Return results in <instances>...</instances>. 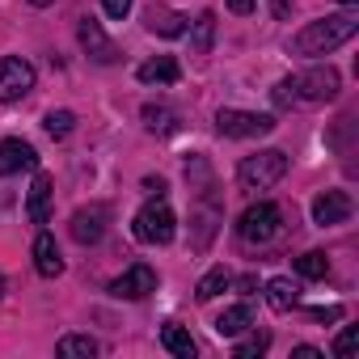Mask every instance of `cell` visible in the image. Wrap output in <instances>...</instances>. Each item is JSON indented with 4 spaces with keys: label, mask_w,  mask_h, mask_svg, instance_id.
Returning <instances> with one entry per match:
<instances>
[{
    "label": "cell",
    "mask_w": 359,
    "mask_h": 359,
    "mask_svg": "<svg viewBox=\"0 0 359 359\" xmlns=\"http://www.w3.org/2000/svg\"><path fill=\"white\" fill-rule=\"evenodd\" d=\"M43 127H47V135H51V140H64V135H72L76 114H72V110H51V114L43 118Z\"/></svg>",
    "instance_id": "obj_26"
},
{
    "label": "cell",
    "mask_w": 359,
    "mask_h": 359,
    "mask_svg": "<svg viewBox=\"0 0 359 359\" xmlns=\"http://www.w3.org/2000/svg\"><path fill=\"white\" fill-rule=\"evenodd\" d=\"M0 296H5V275H0Z\"/></svg>",
    "instance_id": "obj_37"
},
{
    "label": "cell",
    "mask_w": 359,
    "mask_h": 359,
    "mask_svg": "<svg viewBox=\"0 0 359 359\" xmlns=\"http://www.w3.org/2000/svg\"><path fill=\"white\" fill-rule=\"evenodd\" d=\"M34 81H39V72L30 60H22V55L0 60V102H22L34 89Z\"/></svg>",
    "instance_id": "obj_7"
},
{
    "label": "cell",
    "mask_w": 359,
    "mask_h": 359,
    "mask_svg": "<svg viewBox=\"0 0 359 359\" xmlns=\"http://www.w3.org/2000/svg\"><path fill=\"white\" fill-rule=\"evenodd\" d=\"M30 5H34V9H47V5H55V0H30Z\"/></svg>",
    "instance_id": "obj_35"
},
{
    "label": "cell",
    "mask_w": 359,
    "mask_h": 359,
    "mask_svg": "<svg viewBox=\"0 0 359 359\" xmlns=\"http://www.w3.org/2000/svg\"><path fill=\"white\" fill-rule=\"evenodd\" d=\"M258 9V0H229V13H237V18H250Z\"/></svg>",
    "instance_id": "obj_30"
},
{
    "label": "cell",
    "mask_w": 359,
    "mask_h": 359,
    "mask_svg": "<svg viewBox=\"0 0 359 359\" xmlns=\"http://www.w3.org/2000/svg\"><path fill=\"white\" fill-rule=\"evenodd\" d=\"M144 187H148V195H165V177H156V182H152V177H148Z\"/></svg>",
    "instance_id": "obj_34"
},
{
    "label": "cell",
    "mask_w": 359,
    "mask_h": 359,
    "mask_svg": "<svg viewBox=\"0 0 359 359\" xmlns=\"http://www.w3.org/2000/svg\"><path fill=\"white\" fill-rule=\"evenodd\" d=\"M287 177V152H279V148H262V152H254V156H245L241 165H237V182H241V191H271V187H279Z\"/></svg>",
    "instance_id": "obj_2"
},
{
    "label": "cell",
    "mask_w": 359,
    "mask_h": 359,
    "mask_svg": "<svg viewBox=\"0 0 359 359\" xmlns=\"http://www.w3.org/2000/svg\"><path fill=\"white\" fill-rule=\"evenodd\" d=\"M34 271L43 279H60L64 275V254H60V245H55L51 233H39L34 237Z\"/></svg>",
    "instance_id": "obj_15"
},
{
    "label": "cell",
    "mask_w": 359,
    "mask_h": 359,
    "mask_svg": "<svg viewBox=\"0 0 359 359\" xmlns=\"http://www.w3.org/2000/svg\"><path fill=\"white\" fill-rule=\"evenodd\" d=\"M177 76H182V68H177L173 55H156V60H144L135 68V81L140 85H173Z\"/></svg>",
    "instance_id": "obj_16"
},
{
    "label": "cell",
    "mask_w": 359,
    "mask_h": 359,
    "mask_svg": "<svg viewBox=\"0 0 359 359\" xmlns=\"http://www.w3.org/2000/svg\"><path fill=\"white\" fill-rule=\"evenodd\" d=\"M216 131L224 140H258L266 131H275V118L271 114H258V110H237V106H224L216 114Z\"/></svg>",
    "instance_id": "obj_5"
},
{
    "label": "cell",
    "mask_w": 359,
    "mask_h": 359,
    "mask_svg": "<svg viewBox=\"0 0 359 359\" xmlns=\"http://www.w3.org/2000/svg\"><path fill=\"white\" fill-rule=\"evenodd\" d=\"M292 85H296V102H334L338 97V89H342V76H338V68H309V72H300V76H292Z\"/></svg>",
    "instance_id": "obj_6"
},
{
    "label": "cell",
    "mask_w": 359,
    "mask_h": 359,
    "mask_svg": "<svg viewBox=\"0 0 359 359\" xmlns=\"http://www.w3.org/2000/svg\"><path fill=\"white\" fill-rule=\"evenodd\" d=\"M296 275H304V279H325V275H330V258H325L321 250H309V254L296 258Z\"/></svg>",
    "instance_id": "obj_24"
},
{
    "label": "cell",
    "mask_w": 359,
    "mask_h": 359,
    "mask_svg": "<svg viewBox=\"0 0 359 359\" xmlns=\"http://www.w3.org/2000/svg\"><path fill=\"white\" fill-rule=\"evenodd\" d=\"M191 26H195V34H191V51H195V55H208V51H212V43H216V13H212V9H203Z\"/></svg>",
    "instance_id": "obj_21"
},
{
    "label": "cell",
    "mask_w": 359,
    "mask_h": 359,
    "mask_svg": "<svg viewBox=\"0 0 359 359\" xmlns=\"http://www.w3.org/2000/svg\"><path fill=\"white\" fill-rule=\"evenodd\" d=\"M212 325H216L220 338H237V334H245V330L254 325V309H250V304H229Z\"/></svg>",
    "instance_id": "obj_17"
},
{
    "label": "cell",
    "mask_w": 359,
    "mask_h": 359,
    "mask_svg": "<svg viewBox=\"0 0 359 359\" xmlns=\"http://www.w3.org/2000/svg\"><path fill=\"white\" fill-rule=\"evenodd\" d=\"M131 5H135V0H102V9H106V18H114V22H123V18L131 13Z\"/></svg>",
    "instance_id": "obj_29"
},
{
    "label": "cell",
    "mask_w": 359,
    "mask_h": 359,
    "mask_svg": "<svg viewBox=\"0 0 359 359\" xmlns=\"http://www.w3.org/2000/svg\"><path fill=\"white\" fill-rule=\"evenodd\" d=\"M229 283H233V275H229L224 266H216V271H208V275L199 279V292H195V296H199V300H216L220 292H229Z\"/></svg>",
    "instance_id": "obj_25"
},
{
    "label": "cell",
    "mask_w": 359,
    "mask_h": 359,
    "mask_svg": "<svg viewBox=\"0 0 359 359\" xmlns=\"http://www.w3.org/2000/svg\"><path fill=\"white\" fill-rule=\"evenodd\" d=\"M355 30H359V13H355V9H342V13H330V18L309 22V26L292 39V51L317 60V55H330V51H338L342 43H351Z\"/></svg>",
    "instance_id": "obj_1"
},
{
    "label": "cell",
    "mask_w": 359,
    "mask_h": 359,
    "mask_svg": "<svg viewBox=\"0 0 359 359\" xmlns=\"http://www.w3.org/2000/svg\"><path fill=\"white\" fill-rule=\"evenodd\" d=\"M51 195H55L51 173H34V187H30V199H26L30 224H47V220H51Z\"/></svg>",
    "instance_id": "obj_14"
},
{
    "label": "cell",
    "mask_w": 359,
    "mask_h": 359,
    "mask_svg": "<svg viewBox=\"0 0 359 359\" xmlns=\"http://www.w3.org/2000/svg\"><path fill=\"white\" fill-rule=\"evenodd\" d=\"M144 30L156 34V39H182L187 34V18L177 9H165V5H152L144 13Z\"/></svg>",
    "instance_id": "obj_13"
},
{
    "label": "cell",
    "mask_w": 359,
    "mask_h": 359,
    "mask_svg": "<svg viewBox=\"0 0 359 359\" xmlns=\"http://www.w3.org/2000/svg\"><path fill=\"white\" fill-rule=\"evenodd\" d=\"M346 351H351V325H346V330H342V334H338V338H334V355H338V359H342V355H346Z\"/></svg>",
    "instance_id": "obj_31"
},
{
    "label": "cell",
    "mask_w": 359,
    "mask_h": 359,
    "mask_svg": "<svg viewBox=\"0 0 359 359\" xmlns=\"http://www.w3.org/2000/svg\"><path fill=\"white\" fill-rule=\"evenodd\" d=\"M271 102H275L279 110H292V106H300V102H296V85H292V76H283V81L271 89Z\"/></svg>",
    "instance_id": "obj_27"
},
{
    "label": "cell",
    "mask_w": 359,
    "mask_h": 359,
    "mask_svg": "<svg viewBox=\"0 0 359 359\" xmlns=\"http://www.w3.org/2000/svg\"><path fill=\"white\" fill-rule=\"evenodd\" d=\"M152 292H156V271H152L148 262L127 266V271L110 283V296H114V300H144V296H152Z\"/></svg>",
    "instance_id": "obj_9"
},
{
    "label": "cell",
    "mask_w": 359,
    "mask_h": 359,
    "mask_svg": "<svg viewBox=\"0 0 359 359\" xmlns=\"http://www.w3.org/2000/svg\"><path fill=\"white\" fill-rule=\"evenodd\" d=\"M76 43H81V51H85L93 64H118V47L106 39L102 22H93V18H81V26H76Z\"/></svg>",
    "instance_id": "obj_10"
},
{
    "label": "cell",
    "mask_w": 359,
    "mask_h": 359,
    "mask_svg": "<svg viewBox=\"0 0 359 359\" xmlns=\"http://www.w3.org/2000/svg\"><path fill=\"white\" fill-rule=\"evenodd\" d=\"M237 338H241V334H237ZM266 346H271V334L250 325V330H245V338L233 346V355H237V359H258V355H266Z\"/></svg>",
    "instance_id": "obj_23"
},
{
    "label": "cell",
    "mask_w": 359,
    "mask_h": 359,
    "mask_svg": "<svg viewBox=\"0 0 359 359\" xmlns=\"http://www.w3.org/2000/svg\"><path fill=\"white\" fill-rule=\"evenodd\" d=\"M55 355L60 359H93V355H102V342L89 334H64L55 342Z\"/></svg>",
    "instance_id": "obj_19"
},
{
    "label": "cell",
    "mask_w": 359,
    "mask_h": 359,
    "mask_svg": "<svg viewBox=\"0 0 359 359\" xmlns=\"http://www.w3.org/2000/svg\"><path fill=\"white\" fill-rule=\"evenodd\" d=\"M106 224H110V208H106V203H89V208H76V212H72L68 233H72V241H81V245H97V241L106 237Z\"/></svg>",
    "instance_id": "obj_8"
},
{
    "label": "cell",
    "mask_w": 359,
    "mask_h": 359,
    "mask_svg": "<svg viewBox=\"0 0 359 359\" xmlns=\"http://www.w3.org/2000/svg\"><path fill=\"white\" fill-rule=\"evenodd\" d=\"M342 5H346V9H355V5H359V0H342Z\"/></svg>",
    "instance_id": "obj_36"
},
{
    "label": "cell",
    "mask_w": 359,
    "mask_h": 359,
    "mask_svg": "<svg viewBox=\"0 0 359 359\" xmlns=\"http://www.w3.org/2000/svg\"><path fill=\"white\" fill-rule=\"evenodd\" d=\"M131 233H135V241H144V245H169V241H173L177 216H173V208L165 203V195H152V199L135 212Z\"/></svg>",
    "instance_id": "obj_3"
},
{
    "label": "cell",
    "mask_w": 359,
    "mask_h": 359,
    "mask_svg": "<svg viewBox=\"0 0 359 359\" xmlns=\"http://www.w3.org/2000/svg\"><path fill=\"white\" fill-rule=\"evenodd\" d=\"M313 321H342V304H313V309H304Z\"/></svg>",
    "instance_id": "obj_28"
},
{
    "label": "cell",
    "mask_w": 359,
    "mask_h": 359,
    "mask_svg": "<svg viewBox=\"0 0 359 359\" xmlns=\"http://www.w3.org/2000/svg\"><path fill=\"white\" fill-rule=\"evenodd\" d=\"M140 118H144V127H148L152 135H173V131H177V110L165 106V102H148V106L140 110Z\"/></svg>",
    "instance_id": "obj_18"
},
{
    "label": "cell",
    "mask_w": 359,
    "mask_h": 359,
    "mask_svg": "<svg viewBox=\"0 0 359 359\" xmlns=\"http://www.w3.org/2000/svg\"><path fill=\"white\" fill-rule=\"evenodd\" d=\"M161 346H165L169 355H177V359H195V338H191V330H182L177 321H169V325L161 330Z\"/></svg>",
    "instance_id": "obj_20"
},
{
    "label": "cell",
    "mask_w": 359,
    "mask_h": 359,
    "mask_svg": "<svg viewBox=\"0 0 359 359\" xmlns=\"http://www.w3.org/2000/svg\"><path fill=\"white\" fill-rule=\"evenodd\" d=\"M279 233H283V212H279L275 203H266V199L250 203V208L241 212V220H237V237H241L245 245H271Z\"/></svg>",
    "instance_id": "obj_4"
},
{
    "label": "cell",
    "mask_w": 359,
    "mask_h": 359,
    "mask_svg": "<svg viewBox=\"0 0 359 359\" xmlns=\"http://www.w3.org/2000/svg\"><path fill=\"white\" fill-rule=\"evenodd\" d=\"M271 13H275V18L283 22V18L292 13V0H271Z\"/></svg>",
    "instance_id": "obj_33"
},
{
    "label": "cell",
    "mask_w": 359,
    "mask_h": 359,
    "mask_svg": "<svg viewBox=\"0 0 359 359\" xmlns=\"http://www.w3.org/2000/svg\"><path fill=\"white\" fill-rule=\"evenodd\" d=\"M292 355H296V359H325V351H317V346H296Z\"/></svg>",
    "instance_id": "obj_32"
},
{
    "label": "cell",
    "mask_w": 359,
    "mask_h": 359,
    "mask_svg": "<svg viewBox=\"0 0 359 359\" xmlns=\"http://www.w3.org/2000/svg\"><path fill=\"white\" fill-rule=\"evenodd\" d=\"M266 304H271L275 313H287V309H296V283H292V279H283V275L266 279Z\"/></svg>",
    "instance_id": "obj_22"
},
{
    "label": "cell",
    "mask_w": 359,
    "mask_h": 359,
    "mask_svg": "<svg viewBox=\"0 0 359 359\" xmlns=\"http://www.w3.org/2000/svg\"><path fill=\"white\" fill-rule=\"evenodd\" d=\"M26 169H39L34 144H26V140H0V177H13V173H26Z\"/></svg>",
    "instance_id": "obj_12"
},
{
    "label": "cell",
    "mask_w": 359,
    "mask_h": 359,
    "mask_svg": "<svg viewBox=\"0 0 359 359\" xmlns=\"http://www.w3.org/2000/svg\"><path fill=\"white\" fill-rule=\"evenodd\" d=\"M351 212H355V203H351L346 191H321V195L313 199V224H321V229L351 220Z\"/></svg>",
    "instance_id": "obj_11"
}]
</instances>
